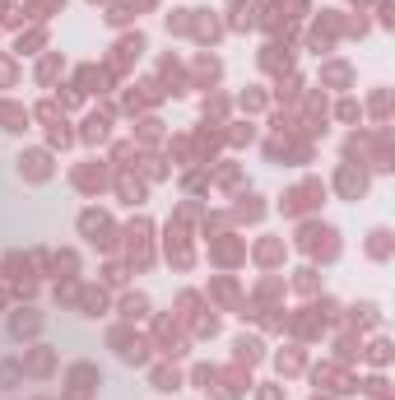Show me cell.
I'll return each instance as SVG.
<instances>
[{"mask_svg": "<svg viewBox=\"0 0 395 400\" xmlns=\"http://www.w3.org/2000/svg\"><path fill=\"white\" fill-rule=\"evenodd\" d=\"M191 382H195V387H200V391H209V387H214V382H219V372H214V367H195V372H191Z\"/></svg>", "mask_w": 395, "mask_h": 400, "instance_id": "9a60e30c", "label": "cell"}, {"mask_svg": "<svg viewBox=\"0 0 395 400\" xmlns=\"http://www.w3.org/2000/svg\"><path fill=\"white\" fill-rule=\"evenodd\" d=\"M0 122H5V131H23V122H28V112L10 107V102H0Z\"/></svg>", "mask_w": 395, "mask_h": 400, "instance_id": "30bf717a", "label": "cell"}, {"mask_svg": "<svg viewBox=\"0 0 395 400\" xmlns=\"http://www.w3.org/2000/svg\"><path fill=\"white\" fill-rule=\"evenodd\" d=\"M145 312H149V298H145V293H126V298H121V317H130V322H140Z\"/></svg>", "mask_w": 395, "mask_h": 400, "instance_id": "52a82bcc", "label": "cell"}, {"mask_svg": "<svg viewBox=\"0 0 395 400\" xmlns=\"http://www.w3.org/2000/svg\"><path fill=\"white\" fill-rule=\"evenodd\" d=\"M23 382V363H14V358H0V391H14Z\"/></svg>", "mask_w": 395, "mask_h": 400, "instance_id": "8992f818", "label": "cell"}, {"mask_svg": "<svg viewBox=\"0 0 395 400\" xmlns=\"http://www.w3.org/2000/svg\"><path fill=\"white\" fill-rule=\"evenodd\" d=\"M37 331H42V317H37L33 307H23V312H14V317H10V335H14V340H23V335H37Z\"/></svg>", "mask_w": 395, "mask_h": 400, "instance_id": "3957f363", "label": "cell"}, {"mask_svg": "<svg viewBox=\"0 0 395 400\" xmlns=\"http://www.w3.org/2000/svg\"><path fill=\"white\" fill-rule=\"evenodd\" d=\"M79 228H84V233H89V242H112V223H107V214H98V210H89L84 214V219H79Z\"/></svg>", "mask_w": 395, "mask_h": 400, "instance_id": "7a4b0ae2", "label": "cell"}, {"mask_svg": "<svg viewBox=\"0 0 395 400\" xmlns=\"http://www.w3.org/2000/svg\"><path fill=\"white\" fill-rule=\"evenodd\" d=\"M237 219H260V196H237Z\"/></svg>", "mask_w": 395, "mask_h": 400, "instance_id": "4fadbf2b", "label": "cell"}, {"mask_svg": "<svg viewBox=\"0 0 395 400\" xmlns=\"http://www.w3.org/2000/svg\"><path fill=\"white\" fill-rule=\"evenodd\" d=\"M70 387H75V396H89V391L98 387V367L75 363V367H70Z\"/></svg>", "mask_w": 395, "mask_h": 400, "instance_id": "277c9868", "label": "cell"}, {"mask_svg": "<svg viewBox=\"0 0 395 400\" xmlns=\"http://www.w3.org/2000/svg\"><path fill=\"white\" fill-rule=\"evenodd\" d=\"M51 363H56V358L47 354V345H37V349H33V358H28V367H33L37 377H47V372H51Z\"/></svg>", "mask_w": 395, "mask_h": 400, "instance_id": "7c38bea8", "label": "cell"}, {"mask_svg": "<svg viewBox=\"0 0 395 400\" xmlns=\"http://www.w3.org/2000/svg\"><path fill=\"white\" fill-rule=\"evenodd\" d=\"M181 377H177V367H158L154 372V391H177Z\"/></svg>", "mask_w": 395, "mask_h": 400, "instance_id": "8fae6325", "label": "cell"}, {"mask_svg": "<svg viewBox=\"0 0 395 400\" xmlns=\"http://www.w3.org/2000/svg\"><path fill=\"white\" fill-rule=\"evenodd\" d=\"M303 247H307V252H321V256L330 261V256L339 252L335 228H326V223H307V228H303Z\"/></svg>", "mask_w": 395, "mask_h": 400, "instance_id": "6da1fadb", "label": "cell"}, {"mask_svg": "<svg viewBox=\"0 0 395 400\" xmlns=\"http://www.w3.org/2000/svg\"><path fill=\"white\" fill-rule=\"evenodd\" d=\"M130 19V10H126V5H112V14H107V23H126Z\"/></svg>", "mask_w": 395, "mask_h": 400, "instance_id": "ffe728a7", "label": "cell"}, {"mask_svg": "<svg viewBox=\"0 0 395 400\" xmlns=\"http://www.w3.org/2000/svg\"><path fill=\"white\" fill-rule=\"evenodd\" d=\"M298 367H303V354H298V349L279 354V372H298Z\"/></svg>", "mask_w": 395, "mask_h": 400, "instance_id": "e0dca14e", "label": "cell"}, {"mask_svg": "<svg viewBox=\"0 0 395 400\" xmlns=\"http://www.w3.org/2000/svg\"><path fill=\"white\" fill-rule=\"evenodd\" d=\"M372 256H386V228H377V233H372Z\"/></svg>", "mask_w": 395, "mask_h": 400, "instance_id": "d6986e66", "label": "cell"}, {"mask_svg": "<svg viewBox=\"0 0 395 400\" xmlns=\"http://www.w3.org/2000/svg\"><path fill=\"white\" fill-rule=\"evenodd\" d=\"M0 302H5V293H0Z\"/></svg>", "mask_w": 395, "mask_h": 400, "instance_id": "7402d4cb", "label": "cell"}, {"mask_svg": "<svg viewBox=\"0 0 395 400\" xmlns=\"http://www.w3.org/2000/svg\"><path fill=\"white\" fill-rule=\"evenodd\" d=\"M56 70H61V61H56V56H47L42 66H37V79L47 84V79H56Z\"/></svg>", "mask_w": 395, "mask_h": 400, "instance_id": "ac0fdd59", "label": "cell"}, {"mask_svg": "<svg viewBox=\"0 0 395 400\" xmlns=\"http://www.w3.org/2000/svg\"><path fill=\"white\" fill-rule=\"evenodd\" d=\"M256 400H284V391H279V387H260Z\"/></svg>", "mask_w": 395, "mask_h": 400, "instance_id": "44dd1931", "label": "cell"}, {"mask_svg": "<svg viewBox=\"0 0 395 400\" xmlns=\"http://www.w3.org/2000/svg\"><path fill=\"white\" fill-rule=\"evenodd\" d=\"M19 172H28L33 182H47V172H51V167H47V154H23L19 158Z\"/></svg>", "mask_w": 395, "mask_h": 400, "instance_id": "5b68a950", "label": "cell"}, {"mask_svg": "<svg viewBox=\"0 0 395 400\" xmlns=\"http://www.w3.org/2000/svg\"><path fill=\"white\" fill-rule=\"evenodd\" d=\"M84 140H107V117H89L84 122Z\"/></svg>", "mask_w": 395, "mask_h": 400, "instance_id": "5bb4252c", "label": "cell"}, {"mask_svg": "<svg viewBox=\"0 0 395 400\" xmlns=\"http://www.w3.org/2000/svg\"><path fill=\"white\" fill-rule=\"evenodd\" d=\"M145 52V37H121V42H116V61H135V56Z\"/></svg>", "mask_w": 395, "mask_h": 400, "instance_id": "ba28073f", "label": "cell"}, {"mask_svg": "<svg viewBox=\"0 0 395 400\" xmlns=\"http://www.w3.org/2000/svg\"><path fill=\"white\" fill-rule=\"evenodd\" d=\"M233 349H237V363H256L260 358V340H251V335H242Z\"/></svg>", "mask_w": 395, "mask_h": 400, "instance_id": "9c48e42d", "label": "cell"}, {"mask_svg": "<svg viewBox=\"0 0 395 400\" xmlns=\"http://www.w3.org/2000/svg\"><path fill=\"white\" fill-rule=\"evenodd\" d=\"M102 302H107V298H102V293H84V302H79V307H84V317H98V312H102Z\"/></svg>", "mask_w": 395, "mask_h": 400, "instance_id": "2e32d148", "label": "cell"}]
</instances>
